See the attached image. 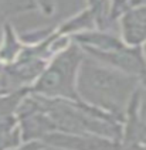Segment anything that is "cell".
<instances>
[{
  "mask_svg": "<svg viewBox=\"0 0 146 150\" xmlns=\"http://www.w3.org/2000/svg\"><path fill=\"white\" fill-rule=\"evenodd\" d=\"M37 8L45 14V16H52L55 13V0H34Z\"/></svg>",
  "mask_w": 146,
  "mask_h": 150,
  "instance_id": "cell-8",
  "label": "cell"
},
{
  "mask_svg": "<svg viewBox=\"0 0 146 150\" xmlns=\"http://www.w3.org/2000/svg\"><path fill=\"white\" fill-rule=\"evenodd\" d=\"M143 52H145V57H146V44L143 45Z\"/></svg>",
  "mask_w": 146,
  "mask_h": 150,
  "instance_id": "cell-11",
  "label": "cell"
},
{
  "mask_svg": "<svg viewBox=\"0 0 146 150\" xmlns=\"http://www.w3.org/2000/svg\"><path fill=\"white\" fill-rule=\"evenodd\" d=\"M84 57L85 52L72 41L48 61L40 76L28 86V93L48 99L79 100L77 75Z\"/></svg>",
  "mask_w": 146,
  "mask_h": 150,
  "instance_id": "cell-2",
  "label": "cell"
},
{
  "mask_svg": "<svg viewBox=\"0 0 146 150\" xmlns=\"http://www.w3.org/2000/svg\"><path fill=\"white\" fill-rule=\"evenodd\" d=\"M137 92L130 100L122 122L120 150H146V123L137 113Z\"/></svg>",
  "mask_w": 146,
  "mask_h": 150,
  "instance_id": "cell-5",
  "label": "cell"
},
{
  "mask_svg": "<svg viewBox=\"0 0 146 150\" xmlns=\"http://www.w3.org/2000/svg\"><path fill=\"white\" fill-rule=\"evenodd\" d=\"M119 37L126 45L143 47L146 44V4L128 7L119 18Z\"/></svg>",
  "mask_w": 146,
  "mask_h": 150,
  "instance_id": "cell-4",
  "label": "cell"
},
{
  "mask_svg": "<svg viewBox=\"0 0 146 150\" xmlns=\"http://www.w3.org/2000/svg\"><path fill=\"white\" fill-rule=\"evenodd\" d=\"M142 83L139 79L108 67L85 55L77 75V95L79 102L123 122L130 100Z\"/></svg>",
  "mask_w": 146,
  "mask_h": 150,
  "instance_id": "cell-1",
  "label": "cell"
},
{
  "mask_svg": "<svg viewBox=\"0 0 146 150\" xmlns=\"http://www.w3.org/2000/svg\"><path fill=\"white\" fill-rule=\"evenodd\" d=\"M45 147V144L40 140H28L24 142L23 146H20L17 150H43Z\"/></svg>",
  "mask_w": 146,
  "mask_h": 150,
  "instance_id": "cell-9",
  "label": "cell"
},
{
  "mask_svg": "<svg viewBox=\"0 0 146 150\" xmlns=\"http://www.w3.org/2000/svg\"><path fill=\"white\" fill-rule=\"evenodd\" d=\"M43 150H62V149H55V147H50V146H45Z\"/></svg>",
  "mask_w": 146,
  "mask_h": 150,
  "instance_id": "cell-10",
  "label": "cell"
},
{
  "mask_svg": "<svg viewBox=\"0 0 146 150\" xmlns=\"http://www.w3.org/2000/svg\"><path fill=\"white\" fill-rule=\"evenodd\" d=\"M95 28H98V25H96L94 11L89 7H85L78 14H74L72 17L67 18L65 21H62L61 24L55 25V33L58 35H67L72 38L77 34L91 31Z\"/></svg>",
  "mask_w": 146,
  "mask_h": 150,
  "instance_id": "cell-6",
  "label": "cell"
},
{
  "mask_svg": "<svg viewBox=\"0 0 146 150\" xmlns=\"http://www.w3.org/2000/svg\"><path fill=\"white\" fill-rule=\"evenodd\" d=\"M137 113L140 119L146 123V86H142V85L137 92Z\"/></svg>",
  "mask_w": 146,
  "mask_h": 150,
  "instance_id": "cell-7",
  "label": "cell"
},
{
  "mask_svg": "<svg viewBox=\"0 0 146 150\" xmlns=\"http://www.w3.org/2000/svg\"><path fill=\"white\" fill-rule=\"evenodd\" d=\"M43 143L62 150H120L118 140L89 133L52 132L44 137Z\"/></svg>",
  "mask_w": 146,
  "mask_h": 150,
  "instance_id": "cell-3",
  "label": "cell"
}]
</instances>
